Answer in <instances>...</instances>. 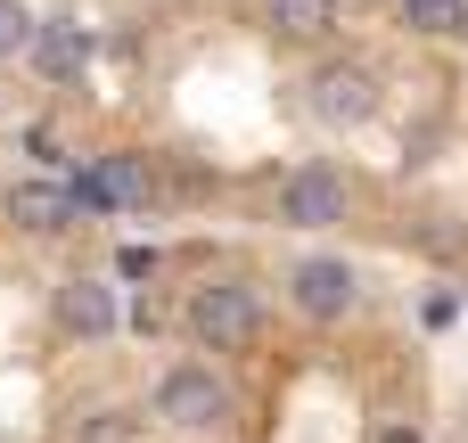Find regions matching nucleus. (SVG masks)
<instances>
[{"instance_id": "2", "label": "nucleus", "mask_w": 468, "mask_h": 443, "mask_svg": "<svg viewBox=\"0 0 468 443\" xmlns=\"http://www.w3.org/2000/svg\"><path fill=\"white\" fill-rule=\"evenodd\" d=\"M156 419L181 427V436H206V427L230 419V395H222V378H214L206 362H181V370L156 378Z\"/></svg>"}, {"instance_id": "4", "label": "nucleus", "mask_w": 468, "mask_h": 443, "mask_svg": "<svg viewBox=\"0 0 468 443\" xmlns=\"http://www.w3.org/2000/svg\"><path fill=\"white\" fill-rule=\"evenodd\" d=\"M288 304H296L304 321H346V312L362 304V280H354L346 255H304V263L288 271Z\"/></svg>"}, {"instance_id": "11", "label": "nucleus", "mask_w": 468, "mask_h": 443, "mask_svg": "<svg viewBox=\"0 0 468 443\" xmlns=\"http://www.w3.org/2000/svg\"><path fill=\"white\" fill-rule=\"evenodd\" d=\"M403 25L420 41H461L468 33V0H403Z\"/></svg>"}, {"instance_id": "15", "label": "nucleus", "mask_w": 468, "mask_h": 443, "mask_svg": "<svg viewBox=\"0 0 468 443\" xmlns=\"http://www.w3.org/2000/svg\"><path fill=\"white\" fill-rule=\"evenodd\" d=\"M370 443H428V436H420L411 419H387V427H378V436H370Z\"/></svg>"}, {"instance_id": "10", "label": "nucleus", "mask_w": 468, "mask_h": 443, "mask_svg": "<svg viewBox=\"0 0 468 443\" xmlns=\"http://www.w3.org/2000/svg\"><path fill=\"white\" fill-rule=\"evenodd\" d=\"M337 0H271V33L280 41H329Z\"/></svg>"}, {"instance_id": "8", "label": "nucleus", "mask_w": 468, "mask_h": 443, "mask_svg": "<svg viewBox=\"0 0 468 443\" xmlns=\"http://www.w3.org/2000/svg\"><path fill=\"white\" fill-rule=\"evenodd\" d=\"M115 321H123L115 312V288H99V280H66L58 288V329L66 337H90L99 345V337H115Z\"/></svg>"}, {"instance_id": "6", "label": "nucleus", "mask_w": 468, "mask_h": 443, "mask_svg": "<svg viewBox=\"0 0 468 443\" xmlns=\"http://www.w3.org/2000/svg\"><path fill=\"white\" fill-rule=\"evenodd\" d=\"M140 197H148V173L132 156H99L74 181V214H115V206H140Z\"/></svg>"}, {"instance_id": "12", "label": "nucleus", "mask_w": 468, "mask_h": 443, "mask_svg": "<svg viewBox=\"0 0 468 443\" xmlns=\"http://www.w3.org/2000/svg\"><path fill=\"white\" fill-rule=\"evenodd\" d=\"M66 443H148V419L140 411H90L66 427Z\"/></svg>"}, {"instance_id": "13", "label": "nucleus", "mask_w": 468, "mask_h": 443, "mask_svg": "<svg viewBox=\"0 0 468 443\" xmlns=\"http://www.w3.org/2000/svg\"><path fill=\"white\" fill-rule=\"evenodd\" d=\"M33 16H25V0H0V58H16V49H33Z\"/></svg>"}, {"instance_id": "14", "label": "nucleus", "mask_w": 468, "mask_h": 443, "mask_svg": "<svg viewBox=\"0 0 468 443\" xmlns=\"http://www.w3.org/2000/svg\"><path fill=\"white\" fill-rule=\"evenodd\" d=\"M115 271H123V280H148V271H156V255H148V247H123V263H115Z\"/></svg>"}, {"instance_id": "9", "label": "nucleus", "mask_w": 468, "mask_h": 443, "mask_svg": "<svg viewBox=\"0 0 468 443\" xmlns=\"http://www.w3.org/2000/svg\"><path fill=\"white\" fill-rule=\"evenodd\" d=\"M33 66H41L49 82H74V74L90 66V33H82V25H66V16H58V25H41V33H33Z\"/></svg>"}, {"instance_id": "1", "label": "nucleus", "mask_w": 468, "mask_h": 443, "mask_svg": "<svg viewBox=\"0 0 468 443\" xmlns=\"http://www.w3.org/2000/svg\"><path fill=\"white\" fill-rule=\"evenodd\" d=\"M181 321H189V337H197L206 353H247V345L263 337V296H255L247 280H206Z\"/></svg>"}, {"instance_id": "5", "label": "nucleus", "mask_w": 468, "mask_h": 443, "mask_svg": "<svg viewBox=\"0 0 468 443\" xmlns=\"http://www.w3.org/2000/svg\"><path fill=\"white\" fill-rule=\"evenodd\" d=\"M280 222H288V230H329V222H346V181H337L329 164H296V173L280 181Z\"/></svg>"}, {"instance_id": "3", "label": "nucleus", "mask_w": 468, "mask_h": 443, "mask_svg": "<svg viewBox=\"0 0 468 443\" xmlns=\"http://www.w3.org/2000/svg\"><path fill=\"white\" fill-rule=\"evenodd\" d=\"M313 115H321L329 132L370 123V115H378V74H370L362 58H329V66L313 74Z\"/></svg>"}, {"instance_id": "7", "label": "nucleus", "mask_w": 468, "mask_h": 443, "mask_svg": "<svg viewBox=\"0 0 468 443\" xmlns=\"http://www.w3.org/2000/svg\"><path fill=\"white\" fill-rule=\"evenodd\" d=\"M8 222L33 230V238H58V230H74L82 214H74V189H58V181H16V189H8Z\"/></svg>"}]
</instances>
